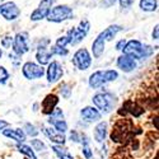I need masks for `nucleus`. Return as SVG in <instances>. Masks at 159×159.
Wrapping results in <instances>:
<instances>
[{"label": "nucleus", "instance_id": "f257e3e1", "mask_svg": "<svg viewBox=\"0 0 159 159\" xmlns=\"http://www.w3.org/2000/svg\"><path fill=\"white\" fill-rule=\"evenodd\" d=\"M122 52L132 56L135 60H141L149 57L154 52V48L149 45H144L139 39H130V41H126Z\"/></svg>", "mask_w": 159, "mask_h": 159}, {"label": "nucleus", "instance_id": "f03ea898", "mask_svg": "<svg viewBox=\"0 0 159 159\" xmlns=\"http://www.w3.org/2000/svg\"><path fill=\"white\" fill-rule=\"evenodd\" d=\"M118 78V73L113 69H108V70H97L89 76L88 84L92 89H98L103 85H106L107 83L115 82Z\"/></svg>", "mask_w": 159, "mask_h": 159}, {"label": "nucleus", "instance_id": "7ed1b4c3", "mask_svg": "<svg viewBox=\"0 0 159 159\" xmlns=\"http://www.w3.org/2000/svg\"><path fill=\"white\" fill-rule=\"evenodd\" d=\"M92 101H93V104L96 106V108L102 115L110 113L116 104V98L110 92H99V93H96L93 98H92Z\"/></svg>", "mask_w": 159, "mask_h": 159}, {"label": "nucleus", "instance_id": "20e7f679", "mask_svg": "<svg viewBox=\"0 0 159 159\" xmlns=\"http://www.w3.org/2000/svg\"><path fill=\"white\" fill-rule=\"evenodd\" d=\"M73 16H74L73 8H70L66 4H60L56 7H51L46 16V19L52 23H61L66 19H71Z\"/></svg>", "mask_w": 159, "mask_h": 159}, {"label": "nucleus", "instance_id": "39448f33", "mask_svg": "<svg viewBox=\"0 0 159 159\" xmlns=\"http://www.w3.org/2000/svg\"><path fill=\"white\" fill-rule=\"evenodd\" d=\"M90 30V23L88 19H83L79 22L78 27H74L71 30L68 31L66 36L69 38V45L71 46H76L78 43H80L83 39L87 37L88 32Z\"/></svg>", "mask_w": 159, "mask_h": 159}, {"label": "nucleus", "instance_id": "423d86ee", "mask_svg": "<svg viewBox=\"0 0 159 159\" xmlns=\"http://www.w3.org/2000/svg\"><path fill=\"white\" fill-rule=\"evenodd\" d=\"M13 52L17 54L18 56H23L30 51V34L28 32H18L13 37L11 42Z\"/></svg>", "mask_w": 159, "mask_h": 159}, {"label": "nucleus", "instance_id": "0eeeda50", "mask_svg": "<svg viewBox=\"0 0 159 159\" xmlns=\"http://www.w3.org/2000/svg\"><path fill=\"white\" fill-rule=\"evenodd\" d=\"M22 74L28 80H34V79H39L45 75V68L43 65H39L37 62L27 61L22 66Z\"/></svg>", "mask_w": 159, "mask_h": 159}, {"label": "nucleus", "instance_id": "6e6552de", "mask_svg": "<svg viewBox=\"0 0 159 159\" xmlns=\"http://www.w3.org/2000/svg\"><path fill=\"white\" fill-rule=\"evenodd\" d=\"M73 65L79 70H88L92 65V55L87 48H79L73 55Z\"/></svg>", "mask_w": 159, "mask_h": 159}, {"label": "nucleus", "instance_id": "1a4fd4ad", "mask_svg": "<svg viewBox=\"0 0 159 159\" xmlns=\"http://www.w3.org/2000/svg\"><path fill=\"white\" fill-rule=\"evenodd\" d=\"M0 16L5 20H16L20 16V9L14 2H4L0 4Z\"/></svg>", "mask_w": 159, "mask_h": 159}, {"label": "nucleus", "instance_id": "9d476101", "mask_svg": "<svg viewBox=\"0 0 159 159\" xmlns=\"http://www.w3.org/2000/svg\"><path fill=\"white\" fill-rule=\"evenodd\" d=\"M46 75H47V82L50 84H54L56 82H59L60 79L62 78L64 75V69H62V66L59 61H50L48 62V68L47 70L45 71Z\"/></svg>", "mask_w": 159, "mask_h": 159}, {"label": "nucleus", "instance_id": "9b49d317", "mask_svg": "<svg viewBox=\"0 0 159 159\" xmlns=\"http://www.w3.org/2000/svg\"><path fill=\"white\" fill-rule=\"evenodd\" d=\"M52 4H54V0H41V3L38 4V7L31 13V20L33 22H38L46 19V16L48 10L51 9Z\"/></svg>", "mask_w": 159, "mask_h": 159}, {"label": "nucleus", "instance_id": "f8f14e48", "mask_svg": "<svg viewBox=\"0 0 159 159\" xmlns=\"http://www.w3.org/2000/svg\"><path fill=\"white\" fill-rule=\"evenodd\" d=\"M116 65H117V68L121 69L124 73H131V71H134L136 69L138 62H136V60L132 57V56L126 55V54H122L120 57L117 59Z\"/></svg>", "mask_w": 159, "mask_h": 159}, {"label": "nucleus", "instance_id": "ddd939ff", "mask_svg": "<svg viewBox=\"0 0 159 159\" xmlns=\"http://www.w3.org/2000/svg\"><path fill=\"white\" fill-rule=\"evenodd\" d=\"M80 116L87 122H97L102 118V113L96 107H92V106H87V107L82 108Z\"/></svg>", "mask_w": 159, "mask_h": 159}, {"label": "nucleus", "instance_id": "4468645a", "mask_svg": "<svg viewBox=\"0 0 159 159\" xmlns=\"http://www.w3.org/2000/svg\"><path fill=\"white\" fill-rule=\"evenodd\" d=\"M45 135L50 139V141L52 144H57V145H64L66 141L65 134H61V132L56 131L54 127H42Z\"/></svg>", "mask_w": 159, "mask_h": 159}, {"label": "nucleus", "instance_id": "2eb2a0df", "mask_svg": "<svg viewBox=\"0 0 159 159\" xmlns=\"http://www.w3.org/2000/svg\"><path fill=\"white\" fill-rule=\"evenodd\" d=\"M57 103H59V97L56 94H47L42 101V113L50 115L56 108Z\"/></svg>", "mask_w": 159, "mask_h": 159}, {"label": "nucleus", "instance_id": "dca6fc26", "mask_svg": "<svg viewBox=\"0 0 159 159\" xmlns=\"http://www.w3.org/2000/svg\"><path fill=\"white\" fill-rule=\"evenodd\" d=\"M3 135L5 138H9L11 140H14L17 143H24L27 135L24 134V131L22 129H4Z\"/></svg>", "mask_w": 159, "mask_h": 159}, {"label": "nucleus", "instance_id": "f3484780", "mask_svg": "<svg viewBox=\"0 0 159 159\" xmlns=\"http://www.w3.org/2000/svg\"><path fill=\"white\" fill-rule=\"evenodd\" d=\"M104 46H106V41H104L102 33H99V34L96 37V39L93 41V43H92V54H93V56H94L96 59H99V57L103 55Z\"/></svg>", "mask_w": 159, "mask_h": 159}, {"label": "nucleus", "instance_id": "a211bd4d", "mask_svg": "<svg viewBox=\"0 0 159 159\" xmlns=\"http://www.w3.org/2000/svg\"><path fill=\"white\" fill-rule=\"evenodd\" d=\"M52 54L50 52V50L46 46H38L37 47V52H36V60L37 64L39 65H47L51 61Z\"/></svg>", "mask_w": 159, "mask_h": 159}, {"label": "nucleus", "instance_id": "6ab92c4d", "mask_svg": "<svg viewBox=\"0 0 159 159\" xmlns=\"http://www.w3.org/2000/svg\"><path fill=\"white\" fill-rule=\"evenodd\" d=\"M121 31H124L122 25H120V24H111L104 31H102L101 33H102V36H103L106 42H111V41H113V38L117 36V33L121 32Z\"/></svg>", "mask_w": 159, "mask_h": 159}, {"label": "nucleus", "instance_id": "aec40b11", "mask_svg": "<svg viewBox=\"0 0 159 159\" xmlns=\"http://www.w3.org/2000/svg\"><path fill=\"white\" fill-rule=\"evenodd\" d=\"M107 135V122L101 121L98 125L94 127V140L97 143H103Z\"/></svg>", "mask_w": 159, "mask_h": 159}, {"label": "nucleus", "instance_id": "412c9836", "mask_svg": "<svg viewBox=\"0 0 159 159\" xmlns=\"http://www.w3.org/2000/svg\"><path fill=\"white\" fill-rule=\"evenodd\" d=\"M51 149L54 150V153L56 154V157L59 159H74L73 155L70 154V152L64 148V145H57V144H52Z\"/></svg>", "mask_w": 159, "mask_h": 159}, {"label": "nucleus", "instance_id": "4be33fe9", "mask_svg": "<svg viewBox=\"0 0 159 159\" xmlns=\"http://www.w3.org/2000/svg\"><path fill=\"white\" fill-rule=\"evenodd\" d=\"M47 121L56 131L61 132V134H65L68 131V124H66L65 118H55V120H47Z\"/></svg>", "mask_w": 159, "mask_h": 159}, {"label": "nucleus", "instance_id": "5701e85b", "mask_svg": "<svg viewBox=\"0 0 159 159\" xmlns=\"http://www.w3.org/2000/svg\"><path fill=\"white\" fill-rule=\"evenodd\" d=\"M139 7L143 11H155L158 8V0H140Z\"/></svg>", "mask_w": 159, "mask_h": 159}, {"label": "nucleus", "instance_id": "b1692460", "mask_svg": "<svg viewBox=\"0 0 159 159\" xmlns=\"http://www.w3.org/2000/svg\"><path fill=\"white\" fill-rule=\"evenodd\" d=\"M17 149L19 150V153L24 154L28 159H37L34 150L32 149V147H30V145H27V144H24V143H18Z\"/></svg>", "mask_w": 159, "mask_h": 159}, {"label": "nucleus", "instance_id": "393cba45", "mask_svg": "<svg viewBox=\"0 0 159 159\" xmlns=\"http://www.w3.org/2000/svg\"><path fill=\"white\" fill-rule=\"evenodd\" d=\"M50 52L52 54V56H54V55L66 56V55L69 54V51H68V48H66V47H59V46H56V45H52V46L50 47Z\"/></svg>", "mask_w": 159, "mask_h": 159}, {"label": "nucleus", "instance_id": "a878e982", "mask_svg": "<svg viewBox=\"0 0 159 159\" xmlns=\"http://www.w3.org/2000/svg\"><path fill=\"white\" fill-rule=\"evenodd\" d=\"M23 131H24V134L25 135H28V136H37L38 135V130L36 129V126H33L32 124H30V122H27L24 126H23Z\"/></svg>", "mask_w": 159, "mask_h": 159}, {"label": "nucleus", "instance_id": "bb28decb", "mask_svg": "<svg viewBox=\"0 0 159 159\" xmlns=\"http://www.w3.org/2000/svg\"><path fill=\"white\" fill-rule=\"evenodd\" d=\"M31 147L33 150L36 152H42L46 149V145L42 143V140H38V139H33L31 140Z\"/></svg>", "mask_w": 159, "mask_h": 159}, {"label": "nucleus", "instance_id": "cd10ccee", "mask_svg": "<svg viewBox=\"0 0 159 159\" xmlns=\"http://www.w3.org/2000/svg\"><path fill=\"white\" fill-rule=\"evenodd\" d=\"M9 76H10L9 71L4 68V66H0V84L7 83V80L9 79Z\"/></svg>", "mask_w": 159, "mask_h": 159}, {"label": "nucleus", "instance_id": "c85d7f7f", "mask_svg": "<svg viewBox=\"0 0 159 159\" xmlns=\"http://www.w3.org/2000/svg\"><path fill=\"white\" fill-rule=\"evenodd\" d=\"M11 42H13L11 34H9V33L4 34V37L2 38V46H3L4 48H9V47L11 46Z\"/></svg>", "mask_w": 159, "mask_h": 159}, {"label": "nucleus", "instance_id": "c756f323", "mask_svg": "<svg viewBox=\"0 0 159 159\" xmlns=\"http://www.w3.org/2000/svg\"><path fill=\"white\" fill-rule=\"evenodd\" d=\"M55 45L59 46V47H66V46L69 45V38H68V36H61V37H59V38L56 39Z\"/></svg>", "mask_w": 159, "mask_h": 159}, {"label": "nucleus", "instance_id": "7c9ffc66", "mask_svg": "<svg viewBox=\"0 0 159 159\" xmlns=\"http://www.w3.org/2000/svg\"><path fill=\"white\" fill-rule=\"evenodd\" d=\"M116 2H117V0H101V2H99V7L107 9V8L113 7L116 4Z\"/></svg>", "mask_w": 159, "mask_h": 159}, {"label": "nucleus", "instance_id": "2f4dec72", "mask_svg": "<svg viewBox=\"0 0 159 159\" xmlns=\"http://www.w3.org/2000/svg\"><path fill=\"white\" fill-rule=\"evenodd\" d=\"M117 2L122 9H129V8H131L132 4H134V0H117Z\"/></svg>", "mask_w": 159, "mask_h": 159}, {"label": "nucleus", "instance_id": "473e14b6", "mask_svg": "<svg viewBox=\"0 0 159 159\" xmlns=\"http://www.w3.org/2000/svg\"><path fill=\"white\" fill-rule=\"evenodd\" d=\"M70 140L74 141V143H79V141H80V135H79L78 131L73 130V131L70 132Z\"/></svg>", "mask_w": 159, "mask_h": 159}, {"label": "nucleus", "instance_id": "72a5a7b5", "mask_svg": "<svg viewBox=\"0 0 159 159\" xmlns=\"http://www.w3.org/2000/svg\"><path fill=\"white\" fill-rule=\"evenodd\" d=\"M152 38L154 39V41H158V38H159V27H158V24H155V27L152 32Z\"/></svg>", "mask_w": 159, "mask_h": 159}, {"label": "nucleus", "instance_id": "f704fd0d", "mask_svg": "<svg viewBox=\"0 0 159 159\" xmlns=\"http://www.w3.org/2000/svg\"><path fill=\"white\" fill-rule=\"evenodd\" d=\"M125 43H126V39H125V38L120 39V41H118V42L116 43V50H117V51H122V48H124Z\"/></svg>", "mask_w": 159, "mask_h": 159}, {"label": "nucleus", "instance_id": "c9c22d12", "mask_svg": "<svg viewBox=\"0 0 159 159\" xmlns=\"http://www.w3.org/2000/svg\"><path fill=\"white\" fill-rule=\"evenodd\" d=\"M61 89H64V92H65V93H62V97H65V98H69L70 97V89H69V87L68 85H66V84H64L62 87H61Z\"/></svg>", "mask_w": 159, "mask_h": 159}, {"label": "nucleus", "instance_id": "e433bc0d", "mask_svg": "<svg viewBox=\"0 0 159 159\" xmlns=\"http://www.w3.org/2000/svg\"><path fill=\"white\" fill-rule=\"evenodd\" d=\"M8 126H9V122H8V121L0 120V131L4 130V129H5V127H8Z\"/></svg>", "mask_w": 159, "mask_h": 159}, {"label": "nucleus", "instance_id": "4c0bfd02", "mask_svg": "<svg viewBox=\"0 0 159 159\" xmlns=\"http://www.w3.org/2000/svg\"><path fill=\"white\" fill-rule=\"evenodd\" d=\"M2 56H3V50L0 48V59H2Z\"/></svg>", "mask_w": 159, "mask_h": 159}, {"label": "nucleus", "instance_id": "58836bf2", "mask_svg": "<svg viewBox=\"0 0 159 159\" xmlns=\"http://www.w3.org/2000/svg\"><path fill=\"white\" fill-rule=\"evenodd\" d=\"M25 159H28V158H25Z\"/></svg>", "mask_w": 159, "mask_h": 159}]
</instances>
